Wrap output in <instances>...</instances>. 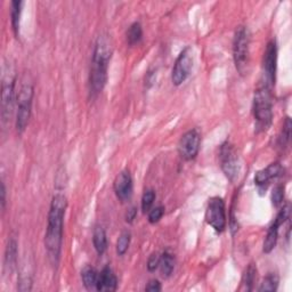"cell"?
<instances>
[{"label":"cell","mask_w":292,"mask_h":292,"mask_svg":"<svg viewBox=\"0 0 292 292\" xmlns=\"http://www.w3.org/2000/svg\"><path fill=\"white\" fill-rule=\"evenodd\" d=\"M68 207L67 198L57 193L54 196L48 212V225L45 236V247L47 249L49 261L53 265H57L61 254L63 242L64 216Z\"/></svg>","instance_id":"1"},{"label":"cell","mask_w":292,"mask_h":292,"mask_svg":"<svg viewBox=\"0 0 292 292\" xmlns=\"http://www.w3.org/2000/svg\"><path fill=\"white\" fill-rule=\"evenodd\" d=\"M111 56H112V46L109 38L106 36H100L95 44L89 74L90 94L94 97L102 92L108 81V69Z\"/></svg>","instance_id":"2"},{"label":"cell","mask_w":292,"mask_h":292,"mask_svg":"<svg viewBox=\"0 0 292 292\" xmlns=\"http://www.w3.org/2000/svg\"><path fill=\"white\" fill-rule=\"evenodd\" d=\"M253 117L257 133L266 132L273 121V101L271 88L262 85L254 92Z\"/></svg>","instance_id":"3"},{"label":"cell","mask_w":292,"mask_h":292,"mask_svg":"<svg viewBox=\"0 0 292 292\" xmlns=\"http://www.w3.org/2000/svg\"><path fill=\"white\" fill-rule=\"evenodd\" d=\"M250 37L245 26H239L235 30L233 39V58L238 72L243 76L248 72Z\"/></svg>","instance_id":"4"},{"label":"cell","mask_w":292,"mask_h":292,"mask_svg":"<svg viewBox=\"0 0 292 292\" xmlns=\"http://www.w3.org/2000/svg\"><path fill=\"white\" fill-rule=\"evenodd\" d=\"M32 100H34V86L30 82L23 83L17 94V113L16 128L17 132H24L31 117Z\"/></svg>","instance_id":"5"},{"label":"cell","mask_w":292,"mask_h":292,"mask_svg":"<svg viewBox=\"0 0 292 292\" xmlns=\"http://www.w3.org/2000/svg\"><path fill=\"white\" fill-rule=\"evenodd\" d=\"M219 161L221 170L224 171L227 179L234 182L240 173V164L238 153H236L234 146L230 142H225L220 146Z\"/></svg>","instance_id":"6"},{"label":"cell","mask_w":292,"mask_h":292,"mask_svg":"<svg viewBox=\"0 0 292 292\" xmlns=\"http://www.w3.org/2000/svg\"><path fill=\"white\" fill-rule=\"evenodd\" d=\"M206 221L218 233H221L226 227L225 202L219 197L211 198L208 202L206 210Z\"/></svg>","instance_id":"7"},{"label":"cell","mask_w":292,"mask_h":292,"mask_svg":"<svg viewBox=\"0 0 292 292\" xmlns=\"http://www.w3.org/2000/svg\"><path fill=\"white\" fill-rule=\"evenodd\" d=\"M194 63V56L191 47H186L182 50L176 59L175 66L171 72V81L175 86H180L191 74Z\"/></svg>","instance_id":"8"},{"label":"cell","mask_w":292,"mask_h":292,"mask_svg":"<svg viewBox=\"0 0 292 292\" xmlns=\"http://www.w3.org/2000/svg\"><path fill=\"white\" fill-rule=\"evenodd\" d=\"M276 63H277V46L275 40H271L266 46L264 54V71H263V85L268 88L274 86L276 76Z\"/></svg>","instance_id":"9"},{"label":"cell","mask_w":292,"mask_h":292,"mask_svg":"<svg viewBox=\"0 0 292 292\" xmlns=\"http://www.w3.org/2000/svg\"><path fill=\"white\" fill-rule=\"evenodd\" d=\"M201 144V135L198 129H192L185 133L179 140L178 152L184 160L196 159Z\"/></svg>","instance_id":"10"},{"label":"cell","mask_w":292,"mask_h":292,"mask_svg":"<svg viewBox=\"0 0 292 292\" xmlns=\"http://www.w3.org/2000/svg\"><path fill=\"white\" fill-rule=\"evenodd\" d=\"M15 81L16 79L12 73L6 74L3 82L2 91V119L6 123L13 112L14 97H15Z\"/></svg>","instance_id":"11"},{"label":"cell","mask_w":292,"mask_h":292,"mask_svg":"<svg viewBox=\"0 0 292 292\" xmlns=\"http://www.w3.org/2000/svg\"><path fill=\"white\" fill-rule=\"evenodd\" d=\"M289 215H290V207L289 205H286L280 210V212L276 216V218L273 221V224L271 225L270 229H268L265 241H264L263 244V251L265 253H270L274 250L277 242V238H279V229L284 224V221L286 219H289Z\"/></svg>","instance_id":"12"},{"label":"cell","mask_w":292,"mask_h":292,"mask_svg":"<svg viewBox=\"0 0 292 292\" xmlns=\"http://www.w3.org/2000/svg\"><path fill=\"white\" fill-rule=\"evenodd\" d=\"M115 196L121 202H126L133 196V178L128 170H122L114 179Z\"/></svg>","instance_id":"13"},{"label":"cell","mask_w":292,"mask_h":292,"mask_svg":"<svg viewBox=\"0 0 292 292\" xmlns=\"http://www.w3.org/2000/svg\"><path fill=\"white\" fill-rule=\"evenodd\" d=\"M282 173H283V168H282L281 164H279V162H274V164L267 166L266 168L257 171L256 175H254V183H256V185L259 187L266 188L271 180L280 177Z\"/></svg>","instance_id":"14"},{"label":"cell","mask_w":292,"mask_h":292,"mask_svg":"<svg viewBox=\"0 0 292 292\" xmlns=\"http://www.w3.org/2000/svg\"><path fill=\"white\" fill-rule=\"evenodd\" d=\"M118 288L117 276L109 266L104 267L97 277L96 289L99 291H115Z\"/></svg>","instance_id":"15"},{"label":"cell","mask_w":292,"mask_h":292,"mask_svg":"<svg viewBox=\"0 0 292 292\" xmlns=\"http://www.w3.org/2000/svg\"><path fill=\"white\" fill-rule=\"evenodd\" d=\"M92 242L96 252L102 256L108 249V239H106V233L102 226H96L92 233Z\"/></svg>","instance_id":"16"},{"label":"cell","mask_w":292,"mask_h":292,"mask_svg":"<svg viewBox=\"0 0 292 292\" xmlns=\"http://www.w3.org/2000/svg\"><path fill=\"white\" fill-rule=\"evenodd\" d=\"M17 259V244L14 240H11L8 242L6 248V256H5V268L11 273L13 268L16 265Z\"/></svg>","instance_id":"17"},{"label":"cell","mask_w":292,"mask_h":292,"mask_svg":"<svg viewBox=\"0 0 292 292\" xmlns=\"http://www.w3.org/2000/svg\"><path fill=\"white\" fill-rule=\"evenodd\" d=\"M162 275L168 277L173 274L174 268H175V257L174 254L171 253L169 250H166V251L161 254V261H160V266Z\"/></svg>","instance_id":"18"},{"label":"cell","mask_w":292,"mask_h":292,"mask_svg":"<svg viewBox=\"0 0 292 292\" xmlns=\"http://www.w3.org/2000/svg\"><path fill=\"white\" fill-rule=\"evenodd\" d=\"M97 277H99V273L96 272L94 267L86 266V267H83V270L81 271L82 283H83V285L86 286V289H88V290H91V289L96 288Z\"/></svg>","instance_id":"19"},{"label":"cell","mask_w":292,"mask_h":292,"mask_svg":"<svg viewBox=\"0 0 292 292\" xmlns=\"http://www.w3.org/2000/svg\"><path fill=\"white\" fill-rule=\"evenodd\" d=\"M24 3L23 2H12V9H11V17H12V26L14 30V34L17 37L18 36V30H20V17H21V12L22 7Z\"/></svg>","instance_id":"20"},{"label":"cell","mask_w":292,"mask_h":292,"mask_svg":"<svg viewBox=\"0 0 292 292\" xmlns=\"http://www.w3.org/2000/svg\"><path fill=\"white\" fill-rule=\"evenodd\" d=\"M143 38V29L140 22H134L127 31V41L131 46L140 43Z\"/></svg>","instance_id":"21"},{"label":"cell","mask_w":292,"mask_h":292,"mask_svg":"<svg viewBox=\"0 0 292 292\" xmlns=\"http://www.w3.org/2000/svg\"><path fill=\"white\" fill-rule=\"evenodd\" d=\"M279 282H280V279H279V276H277V274H275V273H270L265 279H264L263 281V283L261 284V286H259V291H268V292H274L277 290V286H279Z\"/></svg>","instance_id":"22"},{"label":"cell","mask_w":292,"mask_h":292,"mask_svg":"<svg viewBox=\"0 0 292 292\" xmlns=\"http://www.w3.org/2000/svg\"><path fill=\"white\" fill-rule=\"evenodd\" d=\"M131 240H132V234L131 232L124 231L120 234L119 239L117 241V253L118 256H123L124 253L127 252V250L131 245Z\"/></svg>","instance_id":"23"},{"label":"cell","mask_w":292,"mask_h":292,"mask_svg":"<svg viewBox=\"0 0 292 292\" xmlns=\"http://www.w3.org/2000/svg\"><path fill=\"white\" fill-rule=\"evenodd\" d=\"M257 268L254 267L253 264H250L247 270H245L243 277H242V284L244 285V289L247 291H251L254 283V279H256Z\"/></svg>","instance_id":"24"},{"label":"cell","mask_w":292,"mask_h":292,"mask_svg":"<svg viewBox=\"0 0 292 292\" xmlns=\"http://www.w3.org/2000/svg\"><path fill=\"white\" fill-rule=\"evenodd\" d=\"M154 200H155V192L153 191V189H146L142 198V210L144 214L151 210Z\"/></svg>","instance_id":"25"},{"label":"cell","mask_w":292,"mask_h":292,"mask_svg":"<svg viewBox=\"0 0 292 292\" xmlns=\"http://www.w3.org/2000/svg\"><path fill=\"white\" fill-rule=\"evenodd\" d=\"M290 137H291V120L288 117L285 119V122L283 124V128H282L281 135L279 138L280 146L284 147V146L288 145V143L290 141Z\"/></svg>","instance_id":"26"},{"label":"cell","mask_w":292,"mask_h":292,"mask_svg":"<svg viewBox=\"0 0 292 292\" xmlns=\"http://www.w3.org/2000/svg\"><path fill=\"white\" fill-rule=\"evenodd\" d=\"M284 198V187L281 185H277L274 187L272 192V203L274 207H279L282 202H283Z\"/></svg>","instance_id":"27"},{"label":"cell","mask_w":292,"mask_h":292,"mask_svg":"<svg viewBox=\"0 0 292 292\" xmlns=\"http://www.w3.org/2000/svg\"><path fill=\"white\" fill-rule=\"evenodd\" d=\"M164 214H165V208L164 207L153 208L152 210L148 211V221H150L151 224H155V222H157L162 218Z\"/></svg>","instance_id":"28"},{"label":"cell","mask_w":292,"mask_h":292,"mask_svg":"<svg viewBox=\"0 0 292 292\" xmlns=\"http://www.w3.org/2000/svg\"><path fill=\"white\" fill-rule=\"evenodd\" d=\"M160 261L161 256L159 253L157 252L152 253L147 261V270L150 272H155L157 270V267L160 266Z\"/></svg>","instance_id":"29"},{"label":"cell","mask_w":292,"mask_h":292,"mask_svg":"<svg viewBox=\"0 0 292 292\" xmlns=\"http://www.w3.org/2000/svg\"><path fill=\"white\" fill-rule=\"evenodd\" d=\"M145 290H146V291H152V292L161 291V284H160V282L157 281V280H151V281L147 283V285L145 286Z\"/></svg>","instance_id":"30"},{"label":"cell","mask_w":292,"mask_h":292,"mask_svg":"<svg viewBox=\"0 0 292 292\" xmlns=\"http://www.w3.org/2000/svg\"><path fill=\"white\" fill-rule=\"evenodd\" d=\"M136 216H137V208L136 207L129 208L126 214V221L128 222V224H132V222L135 220Z\"/></svg>","instance_id":"31"},{"label":"cell","mask_w":292,"mask_h":292,"mask_svg":"<svg viewBox=\"0 0 292 292\" xmlns=\"http://www.w3.org/2000/svg\"><path fill=\"white\" fill-rule=\"evenodd\" d=\"M5 203H6V188H5V184H2V207L3 209L5 208Z\"/></svg>","instance_id":"32"}]
</instances>
